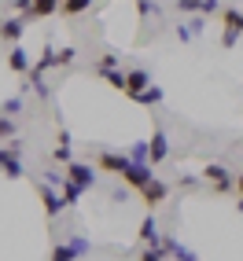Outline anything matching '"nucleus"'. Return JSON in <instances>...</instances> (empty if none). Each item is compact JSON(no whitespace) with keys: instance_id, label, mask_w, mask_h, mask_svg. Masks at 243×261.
Wrapping results in <instances>:
<instances>
[{"instance_id":"1","label":"nucleus","mask_w":243,"mask_h":261,"mask_svg":"<svg viewBox=\"0 0 243 261\" xmlns=\"http://www.w3.org/2000/svg\"><path fill=\"white\" fill-rule=\"evenodd\" d=\"M96 166L103 169V173H114V177H121L129 188H136L140 191L155 173H151V166H136L129 154H118V151H100L96 154Z\"/></svg>"},{"instance_id":"2","label":"nucleus","mask_w":243,"mask_h":261,"mask_svg":"<svg viewBox=\"0 0 243 261\" xmlns=\"http://www.w3.org/2000/svg\"><path fill=\"white\" fill-rule=\"evenodd\" d=\"M89 250H92V243L85 239V236H70L66 243H56V247H52L48 261H78V257H85Z\"/></svg>"},{"instance_id":"3","label":"nucleus","mask_w":243,"mask_h":261,"mask_svg":"<svg viewBox=\"0 0 243 261\" xmlns=\"http://www.w3.org/2000/svg\"><path fill=\"white\" fill-rule=\"evenodd\" d=\"M203 180L214 184L217 191H232V188H236V177H232L221 162H206V166H203Z\"/></svg>"},{"instance_id":"4","label":"nucleus","mask_w":243,"mask_h":261,"mask_svg":"<svg viewBox=\"0 0 243 261\" xmlns=\"http://www.w3.org/2000/svg\"><path fill=\"white\" fill-rule=\"evenodd\" d=\"M66 180L78 184L81 191H89V188H96V169L85 166V162H70V166H66Z\"/></svg>"},{"instance_id":"5","label":"nucleus","mask_w":243,"mask_h":261,"mask_svg":"<svg viewBox=\"0 0 243 261\" xmlns=\"http://www.w3.org/2000/svg\"><path fill=\"white\" fill-rule=\"evenodd\" d=\"M140 243H144V250H162V232H159V221H155V214H148L140 221Z\"/></svg>"},{"instance_id":"6","label":"nucleus","mask_w":243,"mask_h":261,"mask_svg":"<svg viewBox=\"0 0 243 261\" xmlns=\"http://www.w3.org/2000/svg\"><path fill=\"white\" fill-rule=\"evenodd\" d=\"M140 195H144V202H148V210H155V206H162V202L169 199V188H166V180L151 177V180L140 188Z\"/></svg>"},{"instance_id":"7","label":"nucleus","mask_w":243,"mask_h":261,"mask_svg":"<svg viewBox=\"0 0 243 261\" xmlns=\"http://www.w3.org/2000/svg\"><path fill=\"white\" fill-rule=\"evenodd\" d=\"M166 154H169V136H166L162 129H155L151 140H148V162L159 166V162H166Z\"/></svg>"},{"instance_id":"8","label":"nucleus","mask_w":243,"mask_h":261,"mask_svg":"<svg viewBox=\"0 0 243 261\" xmlns=\"http://www.w3.org/2000/svg\"><path fill=\"white\" fill-rule=\"evenodd\" d=\"M148 85H151V74L144 70V66H133V70H126V96H129V99H133L136 92H144Z\"/></svg>"},{"instance_id":"9","label":"nucleus","mask_w":243,"mask_h":261,"mask_svg":"<svg viewBox=\"0 0 243 261\" xmlns=\"http://www.w3.org/2000/svg\"><path fill=\"white\" fill-rule=\"evenodd\" d=\"M37 191H41V202H44V214H48V217H59V214H63V195H59V191H56V188H48V184H41Z\"/></svg>"},{"instance_id":"10","label":"nucleus","mask_w":243,"mask_h":261,"mask_svg":"<svg viewBox=\"0 0 243 261\" xmlns=\"http://www.w3.org/2000/svg\"><path fill=\"white\" fill-rule=\"evenodd\" d=\"M26 33V19H4L0 22V37H4L8 44H19Z\"/></svg>"},{"instance_id":"11","label":"nucleus","mask_w":243,"mask_h":261,"mask_svg":"<svg viewBox=\"0 0 243 261\" xmlns=\"http://www.w3.org/2000/svg\"><path fill=\"white\" fill-rule=\"evenodd\" d=\"M221 22H225V33L243 37V11L239 8H221Z\"/></svg>"},{"instance_id":"12","label":"nucleus","mask_w":243,"mask_h":261,"mask_svg":"<svg viewBox=\"0 0 243 261\" xmlns=\"http://www.w3.org/2000/svg\"><path fill=\"white\" fill-rule=\"evenodd\" d=\"M52 159L56 162H63V166H70L74 159H70V133L66 129H59V136H56V151H52Z\"/></svg>"},{"instance_id":"13","label":"nucleus","mask_w":243,"mask_h":261,"mask_svg":"<svg viewBox=\"0 0 243 261\" xmlns=\"http://www.w3.org/2000/svg\"><path fill=\"white\" fill-rule=\"evenodd\" d=\"M8 66H11L15 74H30V66H33V63H30V51H22L19 44H15V48L8 51Z\"/></svg>"},{"instance_id":"14","label":"nucleus","mask_w":243,"mask_h":261,"mask_svg":"<svg viewBox=\"0 0 243 261\" xmlns=\"http://www.w3.org/2000/svg\"><path fill=\"white\" fill-rule=\"evenodd\" d=\"M133 103H140V107H159V103H162V89H159V85H148L144 92L133 96Z\"/></svg>"},{"instance_id":"15","label":"nucleus","mask_w":243,"mask_h":261,"mask_svg":"<svg viewBox=\"0 0 243 261\" xmlns=\"http://www.w3.org/2000/svg\"><path fill=\"white\" fill-rule=\"evenodd\" d=\"M56 11H59V0H33L30 19H52Z\"/></svg>"},{"instance_id":"16","label":"nucleus","mask_w":243,"mask_h":261,"mask_svg":"<svg viewBox=\"0 0 243 261\" xmlns=\"http://www.w3.org/2000/svg\"><path fill=\"white\" fill-rule=\"evenodd\" d=\"M89 8H92V0H63L59 4V11L66 15V19H78V15H85Z\"/></svg>"},{"instance_id":"17","label":"nucleus","mask_w":243,"mask_h":261,"mask_svg":"<svg viewBox=\"0 0 243 261\" xmlns=\"http://www.w3.org/2000/svg\"><path fill=\"white\" fill-rule=\"evenodd\" d=\"M59 195H63V206H74L81 195H85V191L78 188V184H70V180H63V188H59Z\"/></svg>"},{"instance_id":"18","label":"nucleus","mask_w":243,"mask_h":261,"mask_svg":"<svg viewBox=\"0 0 243 261\" xmlns=\"http://www.w3.org/2000/svg\"><path fill=\"white\" fill-rule=\"evenodd\" d=\"M78 59V48L74 44H63V48H56V66H70Z\"/></svg>"},{"instance_id":"19","label":"nucleus","mask_w":243,"mask_h":261,"mask_svg":"<svg viewBox=\"0 0 243 261\" xmlns=\"http://www.w3.org/2000/svg\"><path fill=\"white\" fill-rule=\"evenodd\" d=\"M100 77L111 85V89H118V92H126V74L121 70H100Z\"/></svg>"},{"instance_id":"20","label":"nucleus","mask_w":243,"mask_h":261,"mask_svg":"<svg viewBox=\"0 0 243 261\" xmlns=\"http://www.w3.org/2000/svg\"><path fill=\"white\" fill-rule=\"evenodd\" d=\"M126 154H129V159H133L136 166H151V162H148V144H133Z\"/></svg>"},{"instance_id":"21","label":"nucleus","mask_w":243,"mask_h":261,"mask_svg":"<svg viewBox=\"0 0 243 261\" xmlns=\"http://www.w3.org/2000/svg\"><path fill=\"white\" fill-rule=\"evenodd\" d=\"M4 140H15V121L0 114V147H4Z\"/></svg>"},{"instance_id":"22","label":"nucleus","mask_w":243,"mask_h":261,"mask_svg":"<svg viewBox=\"0 0 243 261\" xmlns=\"http://www.w3.org/2000/svg\"><path fill=\"white\" fill-rule=\"evenodd\" d=\"M177 11L181 15H199L203 11V0H177Z\"/></svg>"},{"instance_id":"23","label":"nucleus","mask_w":243,"mask_h":261,"mask_svg":"<svg viewBox=\"0 0 243 261\" xmlns=\"http://www.w3.org/2000/svg\"><path fill=\"white\" fill-rule=\"evenodd\" d=\"M136 15H140V19H148V15H159V4H155V0H136Z\"/></svg>"},{"instance_id":"24","label":"nucleus","mask_w":243,"mask_h":261,"mask_svg":"<svg viewBox=\"0 0 243 261\" xmlns=\"http://www.w3.org/2000/svg\"><path fill=\"white\" fill-rule=\"evenodd\" d=\"M100 70H118V56H114V51H107V56L96 63V74H100Z\"/></svg>"},{"instance_id":"25","label":"nucleus","mask_w":243,"mask_h":261,"mask_svg":"<svg viewBox=\"0 0 243 261\" xmlns=\"http://www.w3.org/2000/svg\"><path fill=\"white\" fill-rule=\"evenodd\" d=\"M173 261H199V257L188 250V247H181V243H177V250H173Z\"/></svg>"},{"instance_id":"26","label":"nucleus","mask_w":243,"mask_h":261,"mask_svg":"<svg viewBox=\"0 0 243 261\" xmlns=\"http://www.w3.org/2000/svg\"><path fill=\"white\" fill-rule=\"evenodd\" d=\"M19 111H22V99H19V96L4 99V114H19Z\"/></svg>"},{"instance_id":"27","label":"nucleus","mask_w":243,"mask_h":261,"mask_svg":"<svg viewBox=\"0 0 243 261\" xmlns=\"http://www.w3.org/2000/svg\"><path fill=\"white\" fill-rule=\"evenodd\" d=\"M11 8L19 11V15H26V19H30V8H33V0H11Z\"/></svg>"},{"instance_id":"28","label":"nucleus","mask_w":243,"mask_h":261,"mask_svg":"<svg viewBox=\"0 0 243 261\" xmlns=\"http://www.w3.org/2000/svg\"><path fill=\"white\" fill-rule=\"evenodd\" d=\"M221 11V0H203V11L199 15H217Z\"/></svg>"},{"instance_id":"29","label":"nucleus","mask_w":243,"mask_h":261,"mask_svg":"<svg viewBox=\"0 0 243 261\" xmlns=\"http://www.w3.org/2000/svg\"><path fill=\"white\" fill-rule=\"evenodd\" d=\"M140 261H169V257H166L162 250H144V254H140Z\"/></svg>"},{"instance_id":"30","label":"nucleus","mask_w":243,"mask_h":261,"mask_svg":"<svg viewBox=\"0 0 243 261\" xmlns=\"http://www.w3.org/2000/svg\"><path fill=\"white\" fill-rule=\"evenodd\" d=\"M177 37H181V44H188V41H192V37H196V33H192V26H188V22H184V26H177Z\"/></svg>"},{"instance_id":"31","label":"nucleus","mask_w":243,"mask_h":261,"mask_svg":"<svg viewBox=\"0 0 243 261\" xmlns=\"http://www.w3.org/2000/svg\"><path fill=\"white\" fill-rule=\"evenodd\" d=\"M177 184H181V188H196V184H199V177H181Z\"/></svg>"},{"instance_id":"32","label":"nucleus","mask_w":243,"mask_h":261,"mask_svg":"<svg viewBox=\"0 0 243 261\" xmlns=\"http://www.w3.org/2000/svg\"><path fill=\"white\" fill-rule=\"evenodd\" d=\"M236 191H239V199H243V173H236Z\"/></svg>"},{"instance_id":"33","label":"nucleus","mask_w":243,"mask_h":261,"mask_svg":"<svg viewBox=\"0 0 243 261\" xmlns=\"http://www.w3.org/2000/svg\"><path fill=\"white\" fill-rule=\"evenodd\" d=\"M4 159H8V147H0V166H4Z\"/></svg>"},{"instance_id":"34","label":"nucleus","mask_w":243,"mask_h":261,"mask_svg":"<svg viewBox=\"0 0 243 261\" xmlns=\"http://www.w3.org/2000/svg\"><path fill=\"white\" fill-rule=\"evenodd\" d=\"M236 210H239V214H243V199H239V202H236Z\"/></svg>"},{"instance_id":"35","label":"nucleus","mask_w":243,"mask_h":261,"mask_svg":"<svg viewBox=\"0 0 243 261\" xmlns=\"http://www.w3.org/2000/svg\"><path fill=\"white\" fill-rule=\"evenodd\" d=\"M59 4H63V0H59Z\"/></svg>"}]
</instances>
